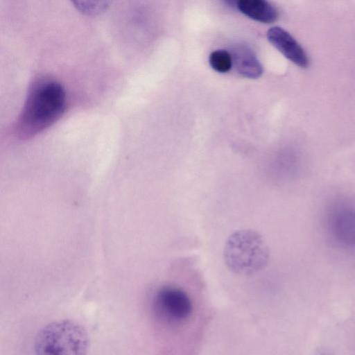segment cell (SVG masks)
<instances>
[{
	"mask_svg": "<svg viewBox=\"0 0 355 355\" xmlns=\"http://www.w3.org/2000/svg\"><path fill=\"white\" fill-rule=\"evenodd\" d=\"M66 108L63 87L54 80L36 84L30 92L17 123L21 139L30 138L57 121Z\"/></svg>",
	"mask_w": 355,
	"mask_h": 355,
	"instance_id": "cell-1",
	"label": "cell"
},
{
	"mask_svg": "<svg viewBox=\"0 0 355 355\" xmlns=\"http://www.w3.org/2000/svg\"><path fill=\"white\" fill-rule=\"evenodd\" d=\"M223 259L234 273L251 275L268 265L270 250L261 234L253 230L242 229L232 233L226 240Z\"/></svg>",
	"mask_w": 355,
	"mask_h": 355,
	"instance_id": "cell-2",
	"label": "cell"
},
{
	"mask_svg": "<svg viewBox=\"0 0 355 355\" xmlns=\"http://www.w3.org/2000/svg\"><path fill=\"white\" fill-rule=\"evenodd\" d=\"M89 339L80 324L69 320L53 322L42 328L35 340L36 355H87Z\"/></svg>",
	"mask_w": 355,
	"mask_h": 355,
	"instance_id": "cell-3",
	"label": "cell"
},
{
	"mask_svg": "<svg viewBox=\"0 0 355 355\" xmlns=\"http://www.w3.org/2000/svg\"><path fill=\"white\" fill-rule=\"evenodd\" d=\"M153 308L157 316L170 324L186 321L192 313V302L183 290L164 286L154 296Z\"/></svg>",
	"mask_w": 355,
	"mask_h": 355,
	"instance_id": "cell-4",
	"label": "cell"
},
{
	"mask_svg": "<svg viewBox=\"0 0 355 355\" xmlns=\"http://www.w3.org/2000/svg\"><path fill=\"white\" fill-rule=\"evenodd\" d=\"M268 41L286 58L300 67L309 65V58L300 44L286 30L274 26L267 32Z\"/></svg>",
	"mask_w": 355,
	"mask_h": 355,
	"instance_id": "cell-5",
	"label": "cell"
},
{
	"mask_svg": "<svg viewBox=\"0 0 355 355\" xmlns=\"http://www.w3.org/2000/svg\"><path fill=\"white\" fill-rule=\"evenodd\" d=\"M331 232L336 240L347 247L355 246V208L341 207L330 219Z\"/></svg>",
	"mask_w": 355,
	"mask_h": 355,
	"instance_id": "cell-6",
	"label": "cell"
},
{
	"mask_svg": "<svg viewBox=\"0 0 355 355\" xmlns=\"http://www.w3.org/2000/svg\"><path fill=\"white\" fill-rule=\"evenodd\" d=\"M232 61L238 72L248 78H257L263 68L254 52L245 45H239L232 50Z\"/></svg>",
	"mask_w": 355,
	"mask_h": 355,
	"instance_id": "cell-7",
	"label": "cell"
},
{
	"mask_svg": "<svg viewBox=\"0 0 355 355\" xmlns=\"http://www.w3.org/2000/svg\"><path fill=\"white\" fill-rule=\"evenodd\" d=\"M237 8L247 17L265 24L275 22L279 15L277 8L264 0H239Z\"/></svg>",
	"mask_w": 355,
	"mask_h": 355,
	"instance_id": "cell-8",
	"label": "cell"
},
{
	"mask_svg": "<svg viewBox=\"0 0 355 355\" xmlns=\"http://www.w3.org/2000/svg\"><path fill=\"white\" fill-rule=\"evenodd\" d=\"M209 62L211 67L218 73L228 72L233 64L231 53L223 49L211 52L209 55Z\"/></svg>",
	"mask_w": 355,
	"mask_h": 355,
	"instance_id": "cell-9",
	"label": "cell"
}]
</instances>
